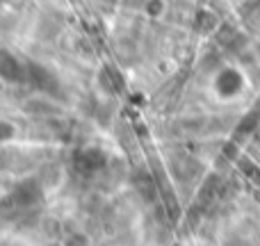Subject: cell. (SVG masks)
Returning a JSON list of instances; mask_svg holds the SVG:
<instances>
[{
	"mask_svg": "<svg viewBox=\"0 0 260 246\" xmlns=\"http://www.w3.org/2000/svg\"><path fill=\"white\" fill-rule=\"evenodd\" d=\"M37 196H39V187H37L35 180H25V183H21L16 189H14V201L23 207L32 205Z\"/></svg>",
	"mask_w": 260,
	"mask_h": 246,
	"instance_id": "cell-1",
	"label": "cell"
},
{
	"mask_svg": "<svg viewBox=\"0 0 260 246\" xmlns=\"http://www.w3.org/2000/svg\"><path fill=\"white\" fill-rule=\"evenodd\" d=\"M9 137H14L12 125H0V142H3V139H9Z\"/></svg>",
	"mask_w": 260,
	"mask_h": 246,
	"instance_id": "cell-2",
	"label": "cell"
}]
</instances>
